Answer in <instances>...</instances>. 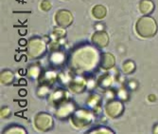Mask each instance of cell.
I'll return each mask as SVG.
<instances>
[{
    "instance_id": "6da1fadb",
    "label": "cell",
    "mask_w": 158,
    "mask_h": 134,
    "mask_svg": "<svg viewBox=\"0 0 158 134\" xmlns=\"http://www.w3.org/2000/svg\"><path fill=\"white\" fill-rule=\"evenodd\" d=\"M100 56L98 48L92 45H83L73 51L69 58L71 70L83 74L94 70L100 62Z\"/></svg>"
},
{
    "instance_id": "7a4b0ae2",
    "label": "cell",
    "mask_w": 158,
    "mask_h": 134,
    "mask_svg": "<svg viewBox=\"0 0 158 134\" xmlns=\"http://www.w3.org/2000/svg\"><path fill=\"white\" fill-rule=\"evenodd\" d=\"M135 32L142 38L153 37L157 33V23L155 19L150 16H144L140 17L135 23Z\"/></svg>"
},
{
    "instance_id": "3957f363",
    "label": "cell",
    "mask_w": 158,
    "mask_h": 134,
    "mask_svg": "<svg viewBox=\"0 0 158 134\" xmlns=\"http://www.w3.org/2000/svg\"><path fill=\"white\" fill-rule=\"evenodd\" d=\"M70 119L71 124L74 127L78 129H82L93 123V121L95 120V112L91 109H76Z\"/></svg>"
},
{
    "instance_id": "277c9868",
    "label": "cell",
    "mask_w": 158,
    "mask_h": 134,
    "mask_svg": "<svg viewBox=\"0 0 158 134\" xmlns=\"http://www.w3.org/2000/svg\"><path fill=\"white\" fill-rule=\"evenodd\" d=\"M47 42L39 36L31 37L27 43V54L31 59L43 57L47 52Z\"/></svg>"
},
{
    "instance_id": "5b68a950",
    "label": "cell",
    "mask_w": 158,
    "mask_h": 134,
    "mask_svg": "<svg viewBox=\"0 0 158 134\" xmlns=\"http://www.w3.org/2000/svg\"><path fill=\"white\" fill-rule=\"evenodd\" d=\"M34 127L40 132H48L54 127V120L52 116L47 112H39L34 117Z\"/></svg>"
},
{
    "instance_id": "8992f818",
    "label": "cell",
    "mask_w": 158,
    "mask_h": 134,
    "mask_svg": "<svg viewBox=\"0 0 158 134\" xmlns=\"http://www.w3.org/2000/svg\"><path fill=\"white\" fill-rule=\"evenodd\" d=\"M76 109L77 108H76L75 103L68 99L56 107L54 115L57 119H59V120H66V119L72 116V114L75 112Z\"/></svg>"
},
{
    "instance_id": "52a82bcc",
    "label": "cell",
    "mask_w": 158,
    "mask_h": 134,
    "mask_svg": "<svg viewBox=\"0 0 158 134\" xmlns=\"http://www.w3.org/2000/svg\"><path fill=\"white\" fill-rule=\"evenodd\" d=\"M124 104L119 99H113L108 101L104 107V111L106 115L111 119H117L120 117L124 112Z\"/></svg>"
},
{
    "instance_id": "ba28073f",
    "label": "cell",
    "mask_w": 158,
    "mask_h": 134,
    "mask_svg": "<svg viewBox=\"0 0 158 134\" xmlns=\"http://www.w3.org/2000/svg\"><path fill=\"white\" fill-rule=\"evenodd\" d=\"M54 19H55V23L57 24V26L66 29L70 25H72L74 17H73L72 12L69 11L68 10L63 9V10H59L55 13Z\"/></svg>"
},
{
    "instance_id": "9c48e42d",
    "label": "cell",
    "mask_w": 158,
    "mask_h": 134,
    "mask_svg": "<svg viewBox=\"0 0 158 134\" xmlns=\"http://www.w3.org/2000/svg\"><path fill=\"white\" fill-rule=\"evenodd\" d=\"M91 41L94 46H96L99 50H102L108 46L110 37L109 34L103 29L102 31H96L91 37Z\"/></svg>"
},
{
    "instance_id": "30bf717a",
    "label": "cell",
    "mask_w": 158,
    "mask_h": 134,
    "mask_svg": "<svg viewBox=\"0 0 158 134\" xmlns=\"http://www.w3.org/2000/svg\"><path fill=\"white\" fill-rule=\"evenodd\" d=\"M68 99H69V94L64 88L55 89V91L52 93H50L48 96V102L52 106H55V107H57L58 105H60L61 103Z\"/></svg>"
},
{
    "instance_id": "8fae6325",
    "label": "cell",
    "mask_w": 158,
    "mask_h": 134,
    "mask_svg": "<svg viewBox=\"0 0 158 134\" xmlns=\"http://www.w3.org/2000/svg\"><path fill=\"white\" fill-rule=\"evenodd\" d=\"M68 87L73 93H76V94L82 93L85 92V89L87 88V81L80 76L74 77L68 84Z\"/></svg>"
},
{
    "instance_id": "7c38bea8",
    "label": "cell",
    "mask_w": 158,
    "mask_h": 134,
    "mask_svg": "<svg viewBox=\"0 0 158 134\" xmlns=\"http://www.w3.org/2000/svg\"><path fill=\"white\" fill-rule=\"evenodd\" d=\"M102 98L98 94H91L86 99V106L95 113H99L102 110Z\"/></svg>"
},
{
    "instance_id": "4fadbf2b",
    "label": "cell",
    "mask_w": 158,
    "mask_h": 134,
    "mask_svg": "<svg viewBox=\"0 0 158 134\" xmlns=\"http://www.w3.org/2000/svg\"><path fill=\"white\" fill-rule=\"evenodd\" d=\"M116 65V57L110 52H103L100 56L99 67L104 70L112 69Z\"/></svg>"
},
{
    "instance_id": "5bb4252c",
    "label": "cell",
    "mask_w": 158,
    "mask_h": 134,
    "mask_svg": "<svg viewBox=\"0 0 158 134\" xmlns=\"http://www.w3.org/2000/svg\"><path fill=\"white\" fill-rule=\"evenodd\" d=\"M66 60V55L64 52H63L60 50H57L52 51L50 57H49V62L51 65L55 67H61L65 63Z\"/></svg>"
},
{
    "instance_id": "9a60e30c",
    "label": "cell",
    "mask_w": 158,
    "mask_h": 134,
    "mask_svg": "<svg viewBox=\"0 0 158 134\" xmlns=\"http://www.w3.org/2000/svg\"><path fill=\"white\" fill-rule=\"evenodd\" d=\"M58 79V74L55 71H45L43 72L40 79L38 80L40 85H46V86H52Z\"/></svg>"
},
{
    "instance_id": "2e32d148",
    "label": "cell",
    "mask_w": 158,
    "mask_h": 134,
    "mask_svg": "<svg viewBox=\"0 0 158 134\" xmlns=\"http://www.w3.org/2000/svg\"><path fill=\"white\" fill-rule=\"evenodd\" d=\"M155 5L152 0H140L139 2V11L144 16H150L153 12Z\"/></svg>"
},
{
    "instance_id": "e0dca14e",
    "label": "cell",
    "mask_w": 158,
    "mask_h": 134,
    "mask_svg": "<svg viewBox=\"0 0 158 134\" xmlns=\"http://www.w3.org/2000/svg\"><path fill=\"white\" fill-rule=\"evenodd\" d=\"M43 74V70L41 66L38 64H32L27 69V75L28 78H31L32 80H39L41 75Z\"/></svg>"
},
{
    "instance_id": "ac0fdd59",
    "label": "cell",
    "mask_w": 158,
    "mask_h": 134,
    "mask_svg": "<svg viewBox=\"0 0 158 134\" xmlns=\"http://www.w3.org/2000/svg\"><path fill=\"white\" fill-rule=\"evenodd\" d=\"M107 14V9L103 5H96L92 9V16L98 19V20H102L103 19Z\"/></svg>"
},
{
    "instance_id": "d6986e66",
    "label": "cell",
    "mask_w": 158,
    "mask_h": 134,
    "mask_svg": "<svg viewBox=\"0 0 158 134\" xmlns=\"http://www.w3.org/2000/svg\"><path fill=\"white\" fill-rule=\"evenodd\" d=\"M14 80V74L11 70L9 69H4L0 73V82L2 85L9 86L10 85Z\"/></svg>"
},
{
    "instance_id": "ffe728a7",
    "label": "cell",
    "mask_w": 158,
    "mask_h": 134,
    "mask_svg": "<svg viewBox=\"0 0 158 134\" xmlns=\"http://www.w3.org/2000/svg\"><path fill=\"white\" fill-rule=\"evenodd\" d=\"M113 83H114V77L110 73H106L104 75L100 76L98 80V85L103 88H110Z\"/></svg>"
},
{
    "instance_id": "44dd1931",
    "label": "cell",
    "mask_w": 158,
    "mask_h": 134,
    "mask_svg": "<svg viewBox=\"0 0 158 134\" xmlns=\"http://www.w3.org/2000/svg\"><path fill=\"white\" fill-rule=\"evenodd\" d=\"M2 132L4 134H26L27 133L26 128H24L22 126H19V125H10L8 127H6Z\"/></svg>"
},
{
    "instance_id": "7402d4cb",
    "label": "cell",
    "mask_w": 158,
    "mask_h": 134,
    "mask_svg": "<svg viewBox=\"0 0 158 134\" xmlns=\"http://www.w3.org/2000/svg\"><path fill=\"white\" fill-rule=\"evenodd\" d=\"M135 69H136L135 63L132 60H127L122 65V70L125 74H131L135 72Z\"/></svg>"
},
{
    "instance_id": "603a6c76",
    "label": "cell",
    "mask_w": 158,
    "mask_h": 134,
    "mask_svg": "<svg viewBox=\"0 0 158 134\" xmlns=\"http://www.w3.org/2000/svg\"><path fill=\"white\" fill-rule=\"evenodd\" d=\"M36 94L40 98H45V97L49 96V94H50V87L46 86V85H40L39 87L37 88Z\"/></svg>"
},
{
    "instance_id": "cb8c5ba5",
    "label": "cell",
    "mask_w": 158,
    "mask_h": 134,
    "mask_svg": "<svg viewBox=\"0 0 158 134\" xmlns=\"http://www.w3.org/2000/svg\"><path fill=\"white\" fill-rule=\"evenodd\" d=\"M58 79L64 85H67L70 83V81L73 79L72 74L70 71H62L61 73L58 74Z\"/></svg>"
},
{
    "instance_id": "d4e9b609",
    "label": "cell",
    "mask_w": 158,
    "mask_h": 134,
    "mask_svg": "<svg viewBox=\"0 0 158 134\" xmlns=\"http://www.w3.org/2000/svg\"><path fill=\"white\" fill-rule=\"evenodd\" d=\"M90 134H114V130L106 127H98L97 128H93L88 131Z\"/></svg>"
},
{
    "instance_id": "484cf974",
    "label": "cell",
    "mask_w": 158,
    "mask_h": 134,
    "mask_svg": "<svg viewBox=\"0 0 158 134\" xmlns=\"http://www.w3.org/2000/svg\"><path fill=\"white\" fill-rule=\"evenodd\" d=\"M52 35L55 37V39H63L65 35H66V31L65 28L63 27H56L53 32H52Z\"/></svg>"
},
{
    "instance_id": "4316f807",
    "label": "cell",
    "mask_w": 158,
    "mask_h": 134,
    "mask_svg": "<svg viewBox=\"0 0 158 134\" xmlns=\"http://www.w3.org/2000/svg\"><path fill=\"white\" fill-rule=\"evenodd\" d=\"M128 95H129V94H128V92H127V91H126V88H124V87L119 88L118 91V92H117L118 98L119 100H121L122 102L128 100Z\"/></svg>"
},
{
    "instance_id": "83f0119b",
    "label": "cell",
    "mask_w": 158,
    "mask_h": 134,
    "mask_svg": "<svg viewBox=\"0 0 158 134\" xmlns=\"http://www.w3.org/2000/svg\"><path fill=\"white\" fill-rule=\"evenodd\" d=\"M11 115V110L9 107H2L0 109V116L2 119H8Z\"/></svg>"
},
{
    "instance_id": "f1b7e54d",
    "label": "cell",
    "mask_w": 158,
    "mask_h": 134,
    "mask_svg": "<svg viewBox=\"0 0 158 134\" xmlns=\"http://www.w3.org/2000/svg\"><path fill=\"white\" fill-rule=\"evenodd\" d=\"M40 8H41L42 11H48L51 10V8H52L51 2L49 1V0H43V1L41 2Z\"/></svg>"
},
{
    "instance_id": "f546056e",
    "label": "cell",
    "mask_w": 158,
    "mask_h": 134,
    "mask_svg": "<svg viewBox=\"0 0 158 134\" xmlns=\"http://www.w3.org/2000/svg\"><path fill=\"white\" fill-rule=\"evenodd\" d=\"M137 86H138V84H137V82H135V80H132V81H130V82L128 83V87H130L131 89H133V91L136 89Z\"/></svg>"
},
{
    "instance_id": "4dcf8cb0",
    "label": "cell",
    "mask_w": 158,
    "mask_h": 134,
    "mask_svg": "<svg viewBox=\"0 0 158 134\" xmlns=\"http://www.w3.org/2000/svg\"><path fill=\"white\" fill-rule=\"evenodd\" d=\"M148 100H149L151 103L155 102V100H156V96H155L154 94H150V95L148 96Z\"/></svg>"
},
{
    "instance_id": "1f68e13d",
    "label": "cell",
    "mask_w": 158,
    "mask_h": 134,
    "mask_svg": "<svg viewBox=\"0 0 158 134\" xmlns=\"http://www.w3.org/2000/svg\"><path fill=\"white\" fill-rule=\"evenodd\" d=\"M152 132L158 134V124L154 125V127H153V128H152Z\"/></svg>"
},
{
    "instance_id": "d6a6232c",
    "label": "cell",
    "mask_w": 158,
    "mask_h": 134,
    "mask_svg": "<svg viewBox=\"0 0 158 134\" xmlns=\"http://www.w3.org/2000/svg\"><path fill=\"white\" fill-rule=\"evenodd\" d=\"M19 94L21 96H25V95H27V92L25 91V89H21V91H19Z\"/></svg>"
},
{
    "instance_id": "836d02e7",
    "label": "cell",
    "mask_w": 158,
    "mask_h": 134,
    "mask_svg": "<svg viewBox=\"0 0 158 134\" xmlns=\"http://www.w3.org/2000/svg\"><path fill=\"white\" fill-rule=\"evenodd\" d=\"M19 85H24V86H26V85H27V81H26L25 79H20Z\"/></svg>"
}]
</instances>
